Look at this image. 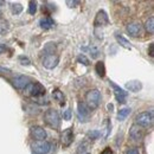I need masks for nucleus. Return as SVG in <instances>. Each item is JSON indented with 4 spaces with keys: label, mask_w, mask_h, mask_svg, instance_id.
<instances>
[{
    "label": "nucleus",
    "mask_w": 154,
    "mask_h": 154,
    "mask_svg": "<svg viewBox=\"0 0 154 154\" xmlns=\"http://www.w3.org/2000/svg\"><path fill=\"white\" fill-rule=\"evenodd\" d=\"M143 135H145V132H143V128L137 126L136 123L133 125L129 129V137L133 140V141H140L143 139Z\"/></svg>",
    "instance_id": "obj_10"
},
{
    "label": "nucleus",
    "mask_w": 154,
    "mask_h": 154,
    "mask_svg": "<svg viewBox=\"0 0 154 154\" xmlns=\"http://www.w3.org/2000/svg\"><path fill=\"white\" fill-rule=\"evenodd\" d=\"M101 136V132L100 131H91V132H89L88 134H87V137L89 139V140H96Z\"/></svg>",
    "instance_id": "obj_26"
},
{
    "label": "nucleus",
    "mask_w": 154,
    "mask_h": 154,
    "mask_svg": "<svg viewBox=\"0 0 154 154\" xmlns=\"http://www.w3.org/2000/svg\"><path fill=\"white\" fill-rule=\"evenodd\" d=\"M52 97L56 100V101H58L62 106H64V100H65V97H64V95H63V93L59 90V89H55L54 91H52Z\"/></svg>",
    "instance_id": "obj_19"
},
{
    "label": "nucleus",
    "mask_w": 154,
    "mask_h": 154,
    "mask_svg": "<svg viewBox=\"0 0 154 154\" xmlns=\"http://www.w3.org/2000/svg\"><path fill=\"white\" fill-rule=\"evenodd\" d=\"M104 129H106V134H104V137H108V135H109L110 131H112V123H110V121H109L108 119L104 121Z\"/></svg>",
    "instance_id": "obj_29"
},
{
    "label": "nucleus",
    "mask_w": 154,
    "mask_h": 154,
    "mask_svg": "<svg viewBox=\"0 0 154 154\" xmlns=\"http://www.w3.org/2000/svg\"><path fill=\"white\" fill-rule=\"evenodd\" d=\"M87 147H88V145H87L85 142H83L82 145H79V146H78V149H77V154L84 153L85 149H87Z\"/></svg>",
    "instance_id": "obj_31"
},
{
    "label": "nucleus",
    "mask_w": 154,
    "mask_h": 154,
    "mask_svg": "<svg viewBox=\"0 0 154 154\" xmlns=\"http://www.w3.org/2000/svg\"><path fill=\"white\" fill-rule=\"evenodd\" d=\"M79 4H81L79 1H75V0H74V1H70V0L66 1V5H68L69 7H76V6H78Z\"/></svg>",
    "instance_id": "obj_34"
},
{
    "label": "nucleus",
    "mask_w": 154,
    "mask_h": 154,
    "mask_svg": "<svg viewBox=\"0 0 154 154\" xmlns=\"http://www.w3.org/2000/svg\"><path fill=\"white\" fill-rule=\"evenodd\" d=\"M153 46H154V43H151V44H149V51H148V54H149V56H151V57H153V56H154Z\"/></svg>",
    "instance_id": "obj_36"
},
{
    "label": "nucleus",
    "mask_w": 154,
    "mask_h": 154,
    "mask_svg": "<svg viewBox=\"0 0 154 154\" xmlns=\"http://www.w3.org/2000/svg\"><path fill=\"white\" fill-rule=\"evenodd\" d=\"M44 122H45L49 127H51V128H54V129L59 128L60 117H59V114H58L57 110H55V109H49V110H46L45 114H44Z\"/></svg>",
    "instance_id": "obj_2"
},
{
    "label": "nucleus",
    "mask_w": 154,
    "mask_h": 154,
    "mask_svg": "<svg viewBox=\"0 0 154 154\" xmlns=\"http://www.w3.org/2000/svg\"><path fill=\"white\" fill-rule=\"evenodd\" d=\"M145 29H146V31H147L148 33H151V35L154 33V18L153 17H151V18H148V19L146 20Z\"/></svg>",
    "instance_id": "obj_21"
},
{
    "label": "nucleus",
    "mask_w": 154,
    "mask_h": 154,
    "mask_svg": "<svg viewBox=\"0 0 154 154\" xmlns=\"http://www.w3.org/2000/svg\"><path fill=\"white\" fill-rule=\"evenodd\" d=\"M30 133H31V136L36 140V141H44L46 139V131L40 127V126H33L31 127L30 129Z\"/></svg>",
    "instance_id": "obj_9"
},
{
    "label": "nucleus",
    "mask_w": 154,
    "mask_h": 154,
    "mask_svg": "<svg viewBox=\"0 0 154 154\" xmlns=\"http://www.w3.org/2000/svg\"><path fill=\"white\" fill-rule=\"evenodd\" d=\"M126 89L133 93H137L139 90L142 89V83L140 81H129L126 83Z\"/></svg>",
    "instance_id": "obj_15"
},
{
    "label": "nucleus",
    "mask_w": 154,
    "mask_h": 154,
    "mask_svg": "<svg viewBox=\"0 0 154 154\" xmlns=\"http://www.w3.org/2000/svg\"><path fill=\"white\" fill-rule=\"evenodd\" d=\"M39 25L44 30H50V29L54 27L55 21H54V19L51 17H45V18H42V19L39 20Z\"/></svg>",
    "instance_id": "obj_16"
},
{
    "label": "nucleus",
    "mask_w": 154,
    "mask_h": 154,
    "mask_svg": "<svg viewBox=\"0 0 154 154\" xmlns=\"http://www.w3.org/2000/svg\"><path fill=\"white\" fill-rule=\"evenodd\" d=\"M115 38L117 40V43L122 46V48H125V49H127V50H131L132 49V45H131V43L127 40V39L125 38L122 35H119V33H116L115 35Z\"/></svg>",
    "instance_id": "obj_17"
},
{
    "label": "nucleus",
    "mask_w": 154,
    "mask_h": 154,
    "mask_svg": "<svg viewBox=\"0 0 154 154\" xmlns=\"http://www.w3.org/2000/svg\"><path fill=\"white\" fill-rule=\"evenodd\" d=\"M100 154H114V153H113V151H112V148H110V147H106V148H104V149H103Z\"/></svg>",
    "instance_id": "obj_35"
},
{
    "label": "nucleus",
    "mask_w": 154,
    "mask_h": 154,
    "mask_svg": "<svg viewBox=\"0 0 154 154\" xmlns=\"http://www.w3.org/2000/svg\"><path fill=\"white\" fill-rule=\"evenodd\" d=\"M10 30V24L8 21L4 18H0V35H5Z\"/></svg>",
    "instance_id": "obj_20"
},
{
    "label": "nucleus",
    "mask_w": 154,
    "mask_h": 154,
    "mask_svg": "<svg viewBox=\"0 0 154 154\" xmlns=\"http://www.w3.org/2000/svg\"><path fill=\"white\" fill-rule=\"evenodd\" d=\"M63 119L66 120V121H69V120L71 119V109H66V110H64V113H63Z\"/></svg>",
    "instance_id": "obj_32"
},
{
    "label": "nucleus",
    "mask_w": 154,
    "mask_h": 154,
    "mask_svg": "<svg viewBox=\"0 0 154 154\" xmlns=\"http://www.w3.org/2000/svg\"><path fill=\"white\" fill-rule=\"evenodd\" d=\"M11 11H12V13H14V14L21 13V11H23L21 4H19V2H12V4H11Z\"/></svg>",
    "instance_id": "obj_23"
},
{
    "label": "nucleus",
    "mask_w": 154,
    "mask_h": 154,
    "mask_svg": "<svg viewBox=\"0 0 154 154\" xmlns=\"http://www.w3.org/2000/svg\"><path fill=\"white\" fill-rule=\"evenodd\" d=\"M127 31L132 37H140L142 35V26L140 23H131L127 25Z\"/></svg>",
    "instance_id": "obj_14"
},
{
    "label": "nucleus",
    "mask_w": 154,
    "mask_h": 154,
    "mask_svg": "<svg viewBox=\"0 0 154 154\" xmlns=\"http://www.w3.org/2000/svg\"><path fill=\"white\" fill-rule=\"evenodd\" d=\"M18 60H19V63L23 66H29V65H31V60L27 57H25V56H19V57H18Z\"/></svg>",
    "instance_id": "obj_28"
},
{
    "label": "nucleus",
    "mask_w": 154,
    "mask_h": 154,
    "mask_svg": "<svg viewBox=\"0 0 154 154\" xmlns=\"http://www.w3.org/2000/svg\"><path fill=\"white\" fill-rule=\"evenodd\" d=\"M55 49H56V46H55L52 43H49V44L46 45V48H45V52H48L46 55H54Z\"/></svg>",
    "instance_id": "obj_30"
},
{
    "label": "nucleus",
    "mask_w": 154,
    "mask_h": 154,
    "mask_svg": "<svg viewBox=\"0 0 154 154\" xmlns=\"http://www.w3.org/2000/svg\"><path fill=\"white\" fill-rule=\"evenodd\" d=\"M32 149L35 154H48L51 149V145L48 141H33Z\"/></svg>",
    "instance_id": "obj_5"
},
{
    "label": "nucleus",
    "mask_w": 154,
    "mask_h": 154,
    "mask_svg": "<svg viewBox=\"0 0 154 154\" xmlns=\"http://www.w3.org/2000/svg\"><path fill=\"white\" fill-rule=\"evenodd\" d=\"M135 121H136V125L142 128L151 127L153 125V112H149V113L143 112V113L137 114L135 117Z\"/></svg>",
    "instance_id": "obj_4"
},
{
    "label": "nucleus",
    "mask_w": 154,
    "mask_h": 154,
    "mask_svg": "<svg viewBox=\"0 0 154 154\" xmlns=\"http://www.w3.org/2000/svg\"><path fill=\"white\" fill-rule=\"evenodd\" d=\"M101 93L97 90V89H91L89 90L87 94H85V104L87 107L93 110V109H96L97 107L100 106V102H101Z\"/></svg>",
    "instance_id": "obj_1"
},
{
    "label": "nucleus",
    "mask_w": 154,
    "mask_h": 154,
    "mask_svg": "<svg viewBox=\"0 0 154 154\" xmlns=\"http://www.w3.org/2000/svg\"><path fill=\"white\" fill-rule=\"evenodd\" d=\"M37 12V2L36 1H30L29 2V13L35 14Z\"/></svg>",
    "instance_id": "obj_27"
},
{
    "label": "nucleus",
    "mask_w": 154,
    "mask_h": 154,
    "mask_svg": "<svg viewBox=\"0 0 154 154\" xmlns=\"http://www.w3.org/2000/svg\"><path fill=\"white\" fill-rule=\"evenodd\" d=\"M107 108H108V109H109V110H113V109H114V106H113V104H110V103H109V104H108V106H107Z\"/></svg>",
    "instance_id": "obj_38"
},
{
    "label": "nucleus",
    "mask_w": 154,
    "mask_h": 154,
    "mask_svg": "<svg viewBox=\"0 0 154 154\" xmlns=\"http://www.w3.org/2000/svg\"><path fill=\"white\" fill-rule=\"evenodd\" d=\"M24 93L31 97L42 96L45 94V87L38 82H30V84L24 89Z\"/></svg>",
    "instance_id": "obj_3"
},
{
    "label": "nucleus",
    "mask_w": 154,
    "mask_h": 154,
    "mask_svg": "<svg viewBox=\"0 0 154 154\" xmlns=\"http://www.w3.org/2000/svg\"><path fill=\"white\" fill-rule=\"evenodd\" d=\"M6 51V46L4 44H0V54H4Z\"/></svg>",
    "instance_id": "obj_37"
},
{
    "label": "nucleus",
    "mask_w": 154,
    "mask_h": 154,
    "mask_svg": "<svg viewBox=\"0 0 154 154\" xmlns=\"http://www.w3.org/2000/svg\"><path fill=\"white\" fill-rule=\"evenodd\" d=\"M83 50H88L89 52H90V55H91V58H97L98 57V55H100V50L97 49L96 46H89L88 49H85V48H83Z\"/></svg>",
    "instance_id": "obj_24"
},
{
    "label": "nucleus",
    "mask_w": 154,
    "mask_h": 154,
    "mask_svg": "<svg viewBox=\"0 0 154 154\" xmlns=\"http://www.w3.org/2000/svg\"><path fill=\"white\" fill-rule=\"evenodd\" d=\"M30 78L27 76H24V75H19V76H16L12 79V83L13 85L17 88V89H25L29 84H30Z\"/></svg>",
    "instance_id": "obj_12"
},
{
    "label": "nucleus",
    "mask_w": 154,
    "mask_h": 154,
    "mask_svg": "<svg viewBox=\"0 0 154 154\" xmlns=\"http://www.w3.org/2000/svg\"><path fill=\"white\" fill-rule=\"evenodd\" d=\"M90 114H91V110L87 107L85 103H82V102L78 103V106H77V115H78L79 121H82V122L88 121V119L90 117Z\"/></svg>",
    "instance_id": "obj_7"
},
{
    "label": "nucleus",
    "mask_w": 154,
    "mask_h": 154,
    "mask_svg": "<svg viewBox=\"0 0 154 154\" xmlns=\"http://www.w3.org/2000/svg\"><path fill=\"white\" fill-rule=\"evenodd\" d=\"M59 63V58L57 55H46L45 58L43 59V65L46 69H55Z\"/></svg>",
    "instance_id": "obj_13"
},
{
    "label": "nucleus",
    "mask_w": 154,
    "mask_h": 154,
    "mask_svg": "<svg viewBox=\"0 0 154 154\" xmlns=\"http://www.w3.org/2000/svg\"><path fill=\"white\" fill-rule=\"evenodd\" d=\"M60 141L63 147H69L72 141H74V131L72 128H66L65 131H63V133L60 135Z\"/></svg>",
    "instance_id": "obj_11"
},
{
    "label": "nucleus",
    "mask_w": 154,
    "mask_h": 154,
    "mask_svg": "<svg viewBox=\"0 0 154 154\" xmlns=\"http://www.w3.org/2000/svg\"><path fill=\"white\" fill-rule=\"evenodd\" d=\"M131 112H132L131 108H123V109H120V112H119V114H117V120H119V121H123L127 116L131 114Z\"/></svg>",
    "instance_id": "obj_22"
},
{
    "label": "nucleus",
    "mask_w": 154,
    "mask_h": 154,
    "mask_svg": "<svg viewBox=\"0 0 154 154\" xmlns=\"http://www.w3.org/2000/svg\"><path fill=\"white\" fill-rule=\"evenodd\" d=\"M77 62L81 63V64H83V65H85V66H89L90 65V60L85 57V55H79L77 57Z\"/></svg>",
    "instance_id": "obj_25"
},
{
    "label": "nucleus",
    "mask_w": 154,
    "mask_h": 154,
    "mask_svg": "<svg viewBox=\"0 0 154 154\" xmlns=\"http://www.w3.org/2000/svg\"><path fill=\"white\" fill-rule=\"evenodd\" d=\"M109 24V18H108V14L101 10L98 11L95 16V19H94V26L95 27H101V26H107Z\"/></svg>",
    "instance_id": "obj_8"
},
{
    "label": "nucleus",
    "mask_w": 154,
    "mask_h": 154,
    "mask_svg": "<svg viewBox=\"0 0 154 154\" xmlns=\"http://www.w3.org/2000/svg\"><path fill=\"white\" fill-rule=\"evenodd\" d=\"M109 85L113 88V90H114V95H115L116 100L119 101V103H126L127 96H128V93H127L125 89H122L121 87H119L117 84H115L113 81H109Z\"/></svg>",
    "instance_id": "obj_6"
},
{
    "label": "nucleus",
    "mask_w": 154,
    "mask_h": 154,
    "mask_svg": "<svg viewBox=\"0 0 154 154\" xmlns=\"http://www.w3.org/2000/svg\"><path fill=\"white\" fill-rule=\"evenodd\" d=\"M88 154H90V153H88Z\"/></svg>",
    "instance_id": "obj_39"
},
{
    "label": "nucleus",
    "mask_w": 154,
    "mask_h": 154,
    "mask_svg": "<svg viewBox=\"0 0 154 154\" xmlns=\"http://www.w3.org/2000/svg\"><path fill=\"white\" fill-rule=\"evenodd\" d=\"M95 71H96V74L101 78H103V77L106 76V65H104V63L102 60L97 62L96 64H95Z\"/></svg>",
    "instance_id": "obj_18"
},
{
    "label": "nucleus",
    "mask_w": 154,
    "mask_h": 154,
    "mask_svg": "<svg viewBox=\"0 0 154 154\" xmlns=\"http://www.w3.org/2000/svg\"><path fill=\"white\" fill-rule=\"evenodd\" d=\"M125 154H140V152H139V149L136 147H132V148H128L125 152Z\"/></svg>",
    "instance_id": "obj_33"
}]
</instances>
